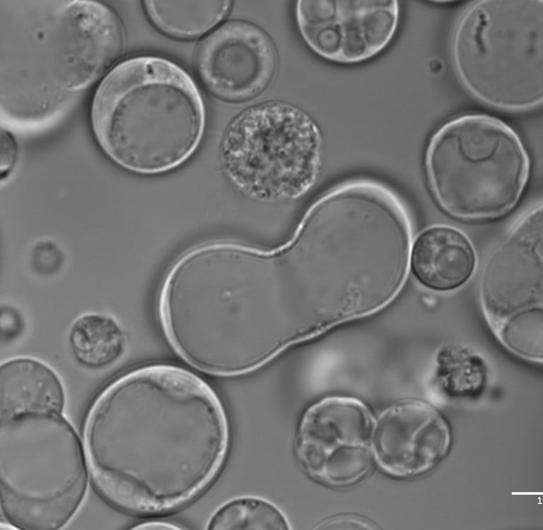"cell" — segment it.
I'll return each instance as SVG.
<instances>
[{
  "label": "cell",
  "mask_w": 543,
  "mask_h": 530,
  "mask_svg": "<svg viewBox=\"0 0 543 530\" xmlns=\"http://www.w3.org/2000/svg\"><path fill=\"white\" fill-rule=\"evenodd\" d=\"M231 426L214 389L194 372L152 363L112 380L86 414L83 446L102 497L153 516L194 501L228 459Z\"/></svg>",
  "instance_id": "1"
},
{
  "label": "cell",
  "mask_w": 543,
  "mask_h": 530,
  "mask_svg": "<svg viewBox=\"0 0 543 530\" xmlns=\"http://www.w3.org/2000/svg\"><path fill=\"white\" fill-rule=\"evenodd\" d=\"M259 266L252 249L230 242L197 247L171 266L158 314L168 343L188 366L237 378L271 357L281 331L280 295L264 283Z\"/></svg>",
  "instance_id": "2"
},
{
  "label": "cell",
  "mask_w": 543,
  "mask_h": 530,
  "mask_svg": "<svg viewBox=\"0 0 543 530\" xmlns=\"http://www.w3.org/2000/svg\"><path fill=\"white\" fill-rule=\"evenodd\" d=\"M105 153L136 173L171 170L189 159L205 129L202 94L189 74L156 55L127 59L98 86L90 110Z\"/></svg>",
  "instance_id": "3"
},
{
  "label": "cell",
  "mask_w": 543,
  "mask_h": 530,
  "mask_svg": "<svg viewBox=\"0 0 543 530\" xmlns=\"http://www.w3.org/2000/svg\"><path fill=\"white\" fill-rule=\"evenodd\" d=\"M449 59L462 89L489 108L526 113L543 102V0H479L459 15Z\"/></svg>",
  "instance_id": "4"
},
{
  "label": "cell",
  "mask_w": 543,
  "mask_h": 530,
  "mask_svg": "<svg viewBox=\"0 0 543 530\" xmlns=\"http://www.w3.org/2000/svg\"><path fill=\"white\" fill-rule=\"evenodd\" d=\"M530 168L518 134L501 119L464 112L441 123L424 152V171L435 201L446 213L468 221L499 218L525 190Z\"/></svg>",
  "instance_id": "5"
},
{
  "label": "cell",
  "mask_w": 543,
  "mask_h": 530,
  "mask_svg": "<svg viewBox=\"0 0 543 530\" xmlns=\"http://www.w3.org/2000/svg\"><path fill=\"white\" fill-rule=\"evenodd\" d=\"M82 442L62 413L0 420L1 507L17 528L58 529L86 496Z\"/></svg>",
  "instance_id": "6"
},
{
  "label": "cell",
  "mask_w": 543,
  "mask_h": 530,
  "mask_svg": "<svg viewBox=\"0 0 543 530\" xmlns=\"http://www.w3.org/2000/svg\"><path fill=\"white\" fill-rule=\"evenodd\" d=\"M323 140L315 121L292 103L268 100L248 107L228 126L223 169L251 198L278 201L303 194L320 170Z\"/></svg>",
  "instance_id": "7"
},
{
  "label": "cell",
  "mask_w": 543,
  "mask_h": 530,
  "mask_svg": "<svg viewBox=\"0 0 543 530\" xmlns=\"http://www.w3.org/2000/svg\"><path fill=\"white\" fill-rule=\"evenodd\" d=\"M375 422L361 402L329 397L305 412L298 431L296 453L304 470L332 486L356 483L370 470Z\"/></svg>",
  "instance_id": "8"
},
{
  "label": "cell",
  "mask_w": 543,
  "mask_h": 530,
  "mask_svg": "<svg viewBox=\"0 0 543 530\" xmlns=\"http://www.w3.org/2000/svg\"><path fill=\"white\" fill-rule=\"evenodd\" d=\"M295 14L300 35L313 52L332 62L356 64L389 46L400 6L395 0H300Z\"/></svg>",
  "instance_id": "9"
},
{
  "label": "cell",
  "mask_w": 543,
  "mask_h": 530,
  "mask_svg": "<svg viewBox=\"0 0 543 530\" xmlns=\"http://www.w3.org/2000/svg\"><path fill=\"white\" fill-rule=\"evenodd\" d=\"M542 206L539 204L522 214L495 245L483 266L480 285L485 306L498 315L501 329L542 317V311L529 310L532 303L536 305L538 295H542Z\"/></svg>",
  "instance_id": "10"
},
{
  "label": "cell",
  "mask_w": 543,
  "mask_h": 530,
  "mask_svg": "<svg viewBox=\"0 0 543 530\" xmlns=\"http://www.w3.org/2000/svg\"><path fill=\"white\" fill-rule=\"evenodd\" d=\"M271 37L251 22L235 20L215 29L194 56L198 76L214 96L230 102L251 100L271 85L278 69Z\"/></svg>",
  "instance_id": "11"
},
{
  "label": "cell",
  "mask_w": 543,
  "mask_h": 530,
  "mask_svg": "<svg viewBox=\"0 0 543 530\" xmlns=\"http://www.w3.org/2000/svg\"><path fill=\"white\" fill-rule=\"evenodd\" d=\"M452 442L446 416L426 401L409 399L393 404L380 416L372 448L384 472L409 478L435 470L449 454Z\"/></svg>",
  "instance_id": "12"
},
{
  "label": "cell",
  "mask_w": 543,
  "mask_h": 530,
  "mask_svg": "<svg viewBox=\"0 0 543 530\" xmlns=\"http://www.w3.org/2000/svg\"><path fill=\"white\" fill-rule=\"evenodd\" d=\"M64 13L69 51L62 83L76 90L93 82L119 57L126 35L117 13L98 2L72 1Z\"/></svg>",
  "instance_id": "13"
},
{
  "label": "cell",
  "mask_w": 543,
  "mask_h": 530,
  "mask_svg": "<svg viewBox=\"0 0 543 530\" xmlns=\"http://www.w3.org/2000/svg\"><path fill=\"white\" fill-rule=\"evenodd\" d=\"M65 394L56 372L43 362L16 357L0 368V420L62 413Z\"/></svg>",
  "instance_id": "14"
},
{
  "label": "cell",
  "mask_w": 543,
  "mask_h": 530,
  "mask_svg": "<svg viewBox=\"0 0 543 530\" xmlns=\"http://www.w3.org/2000/svg\"><path fill=\"white\" fill-rule=\"evenodd\" d=\"M411 264L417 279L437 290L456 288L471 276L475 257L467 237L458 230L438 225L424 230L411 251Z\"/></svg>",
  "instance_id": "15"
},
{
  "label": "cell",
  "mask_w": 543,
  "mask_h": 530,
  "mask_svg": "<svg viewBox=\"0 0 543 530\" xmlns=\"http://www.w3.org/2000/svg\"><path fill=\"white\" fill-rule=\"evenodd\" d=\"M144 9L160 32L179 40H192L209 32L228 13L231 1H145Z\"/></svg>",
  "instance_id": "16"
},
{
  "label": "cell",
  "mask_w": 543,
  "mask_h": 530,
  "mask_svg": "<svg viewBox=\"0 0 543 530\" xmlns=\"http://www.w3.org/2000/svg\"><path fill=\"white\" fill-rule=\"evenodd\" d=\"M71 351L81 365L100 368L111 365L123 354L126 338L112 317L95 313L79 316L69 333Z\"/></svg>",
  "instance_id": "17"
},
{
  "label": "cell",
  "mask_w": 543,
  "mask_h": 530,
  "mask_svg": "<svg viewBox=\"0 0 543 530\" xmlns=\"http://www.w3.org/2000/svg\"><path fill=\"white\" fill-rule=\"evenodd\" d=\"M213 530L288 529L284 514L272 503L256 497H240L221 505L211 517Z\"/></svg>",
  "instance_id": "18"
},
{
  "label": "cell",
  "mask_w": 543,
  "mask_h": 530,
  "mask_svg": "<svg viewBox=\"0 0 543 530\" xmlns=\"http://www.w3.org/2000/svg\"><path fill=\"white\" fill-rule=\"evenodd\" d=\"M18 155L16 141L13 135L6 130L1 132L0 170L1 177H6L14 166Z\"/></svg>",
  "instance_id": "19"
},
{
  "label": "cell",
  "mask_w": 543,
  "mask_h": 530,
  "mask_svg": "<svg viewBox=\"0 0 543 530\" xmlns=\"http://www.w3.org/2000/svg\"><path fill=\"white\" fill-rule=\"evenodd\" d=\"M372 524L361 518L353 516H339L322 523L319 529H372Z\"/></svg>",
  "instance_id": "20"
},
{
  "label": "cell",
  "mask_w": 543,
  "mask_h": 530,
  "mask_svg": "<svg viewBox=\"0 0 543 530\" xmlns=\"http://www.w3.org/2000/svg\"><path fill=\"white\" fill-rule=\"evenodd\" d=\"M134 529H180L175 524L162 519H148L141 522L133 528Z\"/></svg>",
  "instance_id": "21"
}]
</instances>
